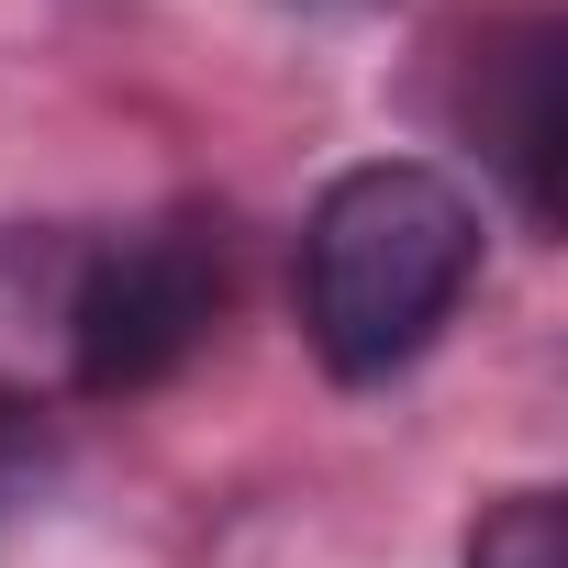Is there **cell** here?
I'll list each match as a JSON object with an SVG mask.
<instances>
[{
  "instance_id": "1",
  "label": "cell",
  "mask_w": 568,
  "mask_h": 568,
  "mask_svg": "<svg viewBox=\"0 0 568 568\" xmlns=\"http://www.w3.org/2000/svg\"><path fill=\"white\" fill-rule=\"evenodd\" d=\"M479 291V201L424 156L324 179L302 223V335L335 379H402Z\"/></svg>"
},
{
  "instance_id": "2",
  "label": "cell",
  "mask_w": 568,
  "mask_h": 568,
  "mask_svg": "<svg viewBox=\"0 0 568 568\" xmlns=\"http://www.w3.org/2000/svg\"><path fill=\"white\" fill-rule=\"evenodd\" d=\"M223 313V234L201 212L90 234L79 256V313H68V390L79 402H134L156 390Z\"/></svg>"
},
{
  "instance_id": "3",
  "label": "cell",
  "mask_w": 568,
  "mask_h": 568,
  "mask_svg": "<svg viewBox=\"0 0 568 568\" xmlns=\"http://www.w3.org/2000/svg\"><path fill=\"white\" fill-rule=\"evenodd\" d=\"M79 223H0V413L68 390V313H79Z\"/></svg>"
},
{
  "instance_id": "4",
  "label": "cell",
  "mask_w": 568,
  "mask_h": 568,
  "mask_svg": "<svg viewBox=\"0 0 568 568\" xmlns=\"http://www.w3.org/2000/svg\"><path fill=\"white\" fill-rule=\"evenodd\" d=\"M501 168L535 223H557V23H524L513 45V101H501Z\"/></svg>"
},
{
  "instance_id": "5",
  "label": "cell",
  "mask_w": 568,
  "mask_h": 568,
  "mask_svg": "<svg viewBox=\"0 0 568 568\" xmlns=\"http://www.w3.org/2000/svg\"><path fill=\"white\" fill-rule=\"evenodd\" d=\"M468 568H568L557 490H501V501L468 524Z\"/></svg>"
}]
</instances>
